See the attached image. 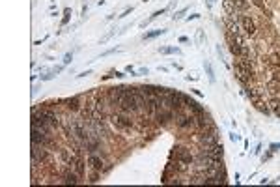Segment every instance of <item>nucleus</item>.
Masks as SVG:
<instances>
[{
    "instance_id": "obj_14",
    "label": "nucleus",
    "mask_w": 280,
    "mask_h": 187,
    "mask_svg": "<svg viewBox=\"0 0 280 187\" xmlns=\"http://www.w3.org/2000/svg\"><path fill=\"white\" fill-rule=\"evenodd\" d=\"M187 107L194 112V114H202V112H204V109H202L196 101H192V99H189V101H187Z\"/></svg>"
},
{
    "instance_id": "obj_1",
    "label": "nucleus",
    "mask_w": 280,
    "mask_h": 187,
    "mask_svg": "<svg viewBox=\"0 0 280 187\" xmlns=\"http://www.w3.org/2000/svg\"><path fill=\"white\" fill-rule=\"evenodd\" d=\"M110 122H112V125H114L116 129H120V131H125V129H129V127L133 125V120L121 111L112 114V116H110Z\"/></svg>"
},
{
    "instance_id": "obj_4",
    "label": "nucleus",
    "mask_w": 280,
    "mask_h": 187,
    "mask_svg": "<svg viewBox=\"0 0 280 187\" xmlns=\"http://www.w3.org/2000/svg\"><path fill=\"white\" fill-rule=\"evenodd\" d=\"M234 71H235L237 80H239L245 88L252 84V80H254V73H252V71H246V69H241V68H234Z\"/></svg>"
},
{
    "instance_id": "obj_7",
    "label": "nucleus",
    "mask_w": 280,
    "mask_h": 187,
    "mask_svg": "<svg viewBox=\"0 0 280 187\" xmlns=\"http://www.w3.org/2000/svg\"><path fill=\"white\" fill-rule=\"evenodd\" d=\"M78 182H80V176H78V174H77V172H75L71 167L66 170V172H64V174H62V184H67V185H69V184H71V185H77Z\"/></svg>"
},
{
    "instance_id": "obj_16",
    "label": "nucleus",
    "mask_w": 280,
    "mask_h": 187,
    "mask_svg": "<svg viewBox=\"0 0 280 187\" xmlns=\"http://www.w3.org/2000/svg\"><path fill=\"white\" fill-rule=\"evenodd\" d=\"M159 52H163V54H170V52L179 54L181 51H179V49H175V47H163V49H159Z\"/></svg>"
},
{
    "instance_id": "obj_9",
    "label": "nucleus",
    "mask_w": 280,
    "mask_h": 187,
    "mask_svg": "<svg viewBox=\"0 0 280 187\" xmlns=\"http://www.w3.org/2000/svg\"><path fill=\"white\" fill-rule=\"evenodd\" d=\"M88 165H90V168H92V170H97V172H101L105 163H103V159H101L99 155H94V153H92V155L88 157Z\"/></svg>"
},
{
    "instance_id": "obj_22",
    "label": "nucleus",
    "mask_w": 280,
    "mask_h": 187,
    "mask_svg": "<svg viewBox=\"0 0 280 187\" xmlns=\"http://www.w3.org/2000/svg\"><path fill=\"white\" fill-rule=\"evenodd\" d=\"M71 58H73V56H71L69 52H67V54L64 56V64H69V62H71Z\"/></svg>"
},
{
    "instance_id": "obj_2",
    "label": "nucleus",
    "mask_w": 280,
    "mask_h": 187,
    "mask_svg": "<svg viewBox=\"0 0 280 187\" xmlns=\"http://www.w3.org/2000/svg\"><path fill=\"white\" fill-rule=\"evenodd\" d=\"M172 157H175L179 163H185V165H191L192 163V155H191V150L183 148V146H177V148L172 150Z\"/></svg>"
},
{
    "instance_id": "obj_23",
    "label": "nucleus",
    "mask_w": 280,
    "mask_h": 187,
    "mask_svg": "<svg viewBox=\"0 0 280 187\" xmlns=\"http://www.w3.org/2000/svg\"><path fill=\"white\" fill-rule=\"evenodd\" d=\"M185 11H187V9H181V11H177V13H175V15H174V19H179V17H181V15H183Z\"/></svg>"
},
{
    "instance_id": "obj_5",
    "label": "nucleus",
    "mask_w": 280,
    "mask_h": 187,
    "mask_svg": "<svg viewBox=\"0 0 280 187\" xmlns=\"http://www.w3.org/2000/svg\"><path fill=\"white\" fill-rule=\"evenodd\" d=\"M175 116H177V112L172 111V109H159V111H155V114H153V118L159 124H166L168 120H174Z\"/></svg>"
},
{
    "instance_id": "obj_21",
    "label": "nucleus",
    "mask_w": 280,
    "mask_h": 187,
    "mask_svg": "<svg viewBox=\"0 0 280 187\" xmlns=\"http://www.w3.org/2000/svg\"><path fill=\"white\" fill-rule=\"evenodd\" d=\"M54 71H51V73H47V75H41V80H51V79H54Z\"/></svg>"
},
{
    "instance_id": "obj_12",
    "label": "nucleus",
    "mask_w": 280,
    "mask_h": 187,
    "mask_svg": "<svg viewBox=\"0 0 280 187\" xmlns=\"http://www.w3.org/2000/svg\"><path fill=\"white\" fill-rule=\"evenodd\" d=\"M64 103H66V109H67V111H78V109H80V105H78V103H80V99H78V97H69V99H66V101H64Z\"/></svg>"
},
{
    "instance_id": "obj_20",
    "label": "nucleus",
    "mask_w": 280,
    "mask_h": 187,
    "mask_svg": "<svg viewBox=\"0 0 280 187\" xmlns=\"http://www.w3.org/2000/svg\"><path fill=\"white\" fill-rule=\"evenodd\" d=\"M97 180H99V172H97V170H94V172H92V176H90V182H92V184H95Z\"/></svg>"
},
{
    "instance_id": "obj_11",
    "label": "nucleus",
    "mask_w": 280,
    "mask_h": 187,
    "mask_svg": "<svg viewBox=\"0 0 280 187\" xmlns=\"http://www.w3.org/2000/svg\"><path fill=\"white\" fill-rule=\"evenodd\" d=\"M71 168H73V170H75V172H77L80 178H82V176H84V172H86V165H84V161H82V159H78V157L73 161Z\"/></svg>"
},
{
    "instance_id": "obj_26",
    "label": "nucleus",
    "mask_w": 280,
    "mask_h": 187,
    "mask_svg": "<svg viewBox=\"0 0 280 187\" xmlns=\"http://www.w3.org/2000/svg\"><path fill=\"white\" fill-rule=\"evenodd\" d=\"M198 17H200L198 13H192V15H189V21H191V19H198Z\"/></svg>"
},
{
    "instance_id": "obj_8",
    "label": "nucleus",
    "mask_w": 280,
    "mask_h": 187,
    "mask_svg": "<svg viewBox=\"0 0 280 187\" xmlns=\"http://www.w3.org/2000/svg\"><path fill=\"white\" fill-rule=\"evenodd\" d=\"M192 125H194V114H191V116L179 114V120H177V127L179 129H189Z\"/></svg>"
},
{
    "instance_id": "obj_10",
    "label": "nucleus",
    "mask_w": 280,
    "mask_h": 187,
    "mask_svg": "<svg viewBox=\"0 0 280 187\" xmlns=\"http://www.w3.org/2000/svg\"><path fill=\"white\" fill-rule=\"evenodd\" d=\"M194 125L196 127H209L211 125V120H209V116L207 114H194Z\"/></svg>"
},
{
    "instance_id": "obj_6",
    "label": "nucleus",
    "mask_w": 280,
    "mask_h": 187,
    "mask_svg": "<svg viewBox=\"0 0 280 187\" xmlns=\"http://www.w3.org/2000/svg\"><path fill=\"white\" fill-rule=\"evenodd\" d=\"M202 153L211 155V157H215V159H222V155H224V148H222V144H220V142H217V144H211V146H204Z\"/></svg>"
},
{
    "instance_id": "obj_28",
    "label": "nucleus",
    "mask_w": 280,
    "mask_h": 187,
    "mask_svg": "<svg viewBox=\"0 0 280 187\" xmlns=\"http://www.w3.org/2000/svg\"><path fill=\"white\" fill-rule=\"evenodd\" d=\"M213 2H215V0H207V6H213Z\"/></svg>"
},
{
    "instance_id": "obj_17",
    "label": "nucleus",
    "mask_w": 280,
    "mask_h": 187,
    "mask_svg": "<svg viewBox=\"0 0 280 187\" xmlns=\"http://www.w3.org/2000/svg\"><path fill=\"white\" fill-rule=\"evenodd\" d=\"M163 34H164V30H153V32L146 34V36H144V39H153V37H157V36H163Z\"/></svg>"
},
{
    "instance_id": "obj_27",
    "label": "nucleus",
    "mask_w": 280,
    "mask_h": 187,
    "mask_svg": "<svg viewBox=\"0 0 280 187\" xmlns=\"http://www.w3.org/2000/svg\"><path fill=\"white\" fill-rule=\"evenodd\" d=\"M138 75H148V69H146V68H142V69L138 71Z\"/></svg>"
},
{
    "instance_id": "obj_15",
    "label": "nucleus",
    "mask_w": 280,
    "mask_h": 187,
    "mask_svg": "<svg viewBox=\"0 0 280 187\" xmlns=\"http://www.w3.org/2000/svg\"><path fill=\"white\" fill-rule=\"evenodd\" d=\"M254 107H256V111H260L261 114H269V109H267V105L261 101V99H258V101H254Z\"/></svg>"
},
{
    "instance_id": "obj_18",
    "label": "nucleus",
    "mask_w": 280,
    "mask_h": 187,
    "mask_svg": "<svg viewBox=\"0 0 280 187\" xmlns=\"http://www.w3.org/2000/svg\"><path fill=\"white\" fill-rule=\"evenodd\" d=\"M204 66H206V71H207V77H209V80H211V82H215V75H213V68H211V64H209V62H206Z\"/></svg>"
},
{
    "instance_id": "obj_24",
    "label": "nucleus",
    "mask_w": 280,
    "mask_h": 187,
    "mask_svg": "<svg viewBox=\"0 0 280 187\" xmlns=\"http://www.w3.org/2000/svg\"><path fill=\"white\" fill-rule=\"evenodd\" d=\"M131 9H133V8H127V9H125V11H123L120 17H125V15H129V13H131Z\"/></svg>"
},
{
    "instance_id": "obj_19",
    "label": "nucleus",
    "mask_w": 280,
    "mask_h": 187,
    "mask_svg": "<svg viewBox=\"0 0 280 187\" xmlns=\"http://www.w3.org/2000/svg\"><path fill=\"white\" fill-rule=\"evenodd\" d=\"M69 15H71V9L67 8L66 11H64V19H62V26H66L67 23H69Z\"/></svg>"
},
{
    "instance_id": "obj_25",
    "label": "nucleus",
    "mask_w": 280,
    "mask_h": 187,
    "mask_svg": "<svg viewBox=\"0 0 280 187\" xmlns=\"http://www.w3.org/2000/svg\"><path fill=\"white\" fill-rule=\"evenodd\" d=\"M230 139H232V140L235 142V140H239V135H235V133H234V135H230Z\"/></svg>"
},
{
    "instance_id": "obj_3",
    "label": "nucleus",
    "mask_w": 280,
    "mask_h": 187,
    "mask_svg": "<svg viewBox=\"0 0 280 187\" xmlns=\"http://www.w3.org/2000/svg\"><path fill=\"white\" fill-rule=\"evenodd\" d=\"M239 23H241L243 32H245L246 36H254V34H256V25H254V21H252V17H250V15H243V13H239Z\"/></svg>"
},
{
    "instance_id": "obj_13",
    "label": "nucleus",
    "mask_w": 280,
    "mask_h": 187,
    "mask_svg": "<svg viewBox=\"0 0 280 187\" xmlns=\"http://www.w3.org/2000/svg\"><path fill=\"white\" fill-rule=\"evenodd\" d=\"M245 94H246V97H248L252 103L260 99V92H258L256 88H250V86H246V92H245Z\"/></svg>"
}]
</instances>
